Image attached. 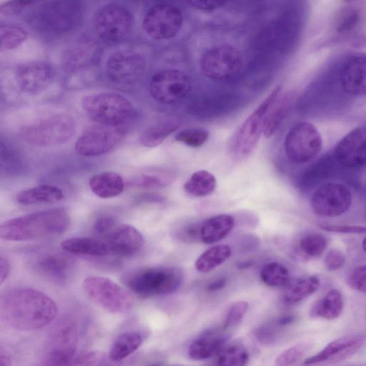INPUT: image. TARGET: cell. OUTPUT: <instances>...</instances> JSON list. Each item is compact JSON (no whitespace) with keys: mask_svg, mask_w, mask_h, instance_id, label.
I'll list each match as a JSON object with an SVG mask.
<instances>
[{"mask_svg":"<svg viewBox=\"0 0 366 366\" xmlns=\"http://www.w3.org/2000/svg\"><path fill=\"white\" fill-rule=\"evenodd\" d=\"M56 303L45 293L31 288H14L7 290L0 301L3 321L22 331L42 329L55 319Z\"/></svg>","mask_w":366,"mask_h":366,"instance_id":"1","label":"cell"},{"mask_svg":"<svg viewBox=\"0 0 366 366\" xmlns=\"http://www.w3.org/2000/svg\"><path fill=\"white\" fill-rule=\"evenodd\" d=\"M71 224L64 208H55L13 218L0 226V237L8 241H40L64 234Z\"/></svg>","mask_w":366,"mask_h":366,"instance_id":"2","label":"cell"},{"mask_svg":"<svg viewBox=\"0 0 366 366\" xmlns=\"http://www.w3.org/2000/svg\"><path fill=\"white\" fill-rule=\"evenodd\" d=\"M183 278L180 268L158 266L127 272L122 274L121 282L133 293L149 298L176 292L181 286Z\"/></svg>","mask_w":366,"mask_h":366,"instance_id":"3","label":"cell"},{"mask_svg":"<svg viewBox=\"0 0 366 366\" xmlns=\"http://www.w3.org/2000/svg\"><path fill=\"white\" fill-rule=\"evenodd\" d=\"M83 108L95 122L120 127L128 122L135 109L126 97L115 93H99L85 97Z\"/></svg>","mask_w":366,"mask_h":366,"instance_id":"4","label":"cell"},{"mask_svg":"<svg viewBox=\"0 0 366 366\" xmlns=\"http://www.w3.org/2000/svg\"><path fill=\"white\" fill-rule=\"evenodd\" d=\"M76 122L69 114L50 115L22 129L21 135L28 144L51 147L70 141L76 133Z\"/></svg>","mask_w":366,"mask_h":366,"instance_id":"5","label":"cell"},{"mask_svg":"<svg viewBox=\"0 0 366 366\" xmlns=\"http://www.w3.org/2000/svg\"><path fill=\"white\" fill-rule=\"evenodd\" d=\"M83 14V0H52L39 11L38 24L45 31L64 34L80 24Z\"/></svg>","mask_w":366,"mask_h":366,"instance_id":"6","label":"cell"},{"mask_svg":"<svg viewBox=\"0 0 366 366\" xmlns=\"http://www.w3.org/2000/svg\"><path fill=\"white\" fill-rule=\"evenodd\" d=\"M83 286L93 302L110 313L125 314L133 307L131 296L108 278L88 276L84 280Z\"/></svg>","mask_w":366,"mask_h":366,"instance_id":"7","label":"cell"},{"mask_svg":"<svg viewBox=\"0 0 366 366\" xmlns=\"http://www.w3.org/2000/svg\"><path fill=\"white\" fill-rule=\"evenodd\" d=\"M288 158L293 163H307L316 157L322 148V138L316 127L302 122L288 132L284 142Z\"/></svg>","mask_w":366,"mask_h":366,"instance_id":"8","label":"cell"},{"mask_svg":"<svg viewBox=\"0 0 366 366\" xmlns=\"http://www.w3.org/2000/svg\"><path fill=\"white\" fill-rule=\"evenodd\" d=\"M202 73L216 80L230 79L242 70L244 59L241 53L234 47L221 45L207 50L199 61Z\"/></svg>","mask_w":366,"mask_h":366,"instance_id":"9","label":"cell"},{"mask_svg":"<svg viewBox=\"0 0 366 366\" xmlns=\"http://www.w3.org/2000/svg\"><path fill=\"white\" fill-rule=\"evenodd\" d=\"M125 137L121 127L97 123L85 129L76 143V151L84 157L103 155L115 149Z\"/></svg>","mask_w":366,"mask_h":366,"instance_id":"10","label":"cell"},{"mask_svg":"<svg viewBox=\"0 0 366 366\" xmlns=\"http://www.w3.org/2000/svg\"><path fill=\"white\" fill-rule=\"evenodd\" d=\"M134 20L132 13L123 6L108 4L95 14L93 27L97 36L107 42L124 40L131 31Z\"/></svg>","mask_w":366,"mask_h":366,"instance_id":"11","label":"cell"},{"mask_svg":"<svg viewBox=\"0 0 366 366\" xmlns=\"http://www.w3.org/2000/svg\"><path fill=\"white\" fill-rule=\"evenodd\" d=\"M281 90V86L276 87L242 125L234 146V153L238 159L247 158L255 150L263 133L265 115L276 101Z\"/></svg>","mask_w":366,"mask_h":366,"instance_id":"12","label":"cell"},{"mask_svg":"<svg viewBox=\"0 0 366 366\" xmlns=\"http://www.w3.org/2000/svg\"><path fill=\"white\" fill-rule=\"evenodd\" d=\"M192 90V82L184 72L169 69L155 74L150 83V92L155 101L164 105H175L183 101Z\"/></svg>","mask_w":366,"mask_h":366,"instance_id":"13","label":"cell"},{"mask_svg":"<svg viewBox=\"0 0 366 366\" xmlns=\"http://www.w3.org/2000/svg\"><path fill=\"white\" fill-rule=\"evenodd\" d=\"M183 24V16L177 8L165 4L156 5L145 15L143 29L146 35L155 41L175 38Z\"/></svg>","mask_w":366,"mask_h":366,"instance_id":"14","label":"cell"},{"mask_svg":"<svg viewBox=\"0 0 366 366\" xmlns=\"http://www.w3.org/2000/svg\"><path fill=\"white\" fill-rule=\"evenodd\" d=\"M146 62L142 55L132 51H118L107 60L106 71L108 79L120 85H131L144 76Z\"/></svg>","mask_w":366,"mask_h":366,"instance_id":"15","label":"cell"},{"mask_svg":"<svg viewBox=\"0 0 366 366\" xmlns=\"http://www.w3.org/2000/svg\"><path fill=\"white\" fill-rule=\"evenodd\" d=\"M352 204L350 190L344 185L327 183L314 192L311 206L314 213L323 217H337L346 213Z\"/></svg>","mask_w":366,"mask_h":366,"instance_id":"16","label":"cell"},{"mask_svg":"<svg viewBox=\"0 0 366 366\" xmlns=\"http://www.w3.org/2000/svg\"><path fill=\"white\" fill-rule=\"evenodd\" d=\"M55 78L52 66L45 62L36 61L18 66L15 79L19 90L27 94H39L48 89Z\"/></svg>","mask_w":366,"mask_h":366,"instance_id":"17","label":"cell"},{"mask_svg":"<svg viewBox=\"0 0 366 366\" xmlns=\"http://www.w3.org/2000/svg\"><path fill=\"white\" fill-rule=\"evenodd\" d=\"M364 344L360 336L349 335L328 344L316 355L305 359L304 365L335 364L356 355Z\"/></svg>","mask_w":366,"mask_h":366,"instance_id":"18","label":"cell"},{"mask_svg":"<svg viewBox=\"0 0 366 366\" xmlns=\"http://www.w3.org/2000/svg\"><path fill=\"white\" fill-rule=\"evenodd\" d=\"M336 158L346 168H360L366 164V127L351 131L338 144Z\"/></svg>","mask_w":366,"mask_h":366,"instance_id":"19","label":"cell"},{"mask_svg":"<svg viewBox=\"0 0 366 366\" xmlns=\"http://www.w3.org/2000/svg\"><path fill=\"white\" fill-rule=\"evenodd\" d=\"M78 335L73 325L57 330L52 339L45 363L48 365L71 364L76 352Z\"/></svg>","mask_w":366,"mask_h":366,"instance_id":"20","label":"cell"},{"mask_svg":"<svg viewBox=\"0 0 366 366\" xmlns=\"http://www.w3.org/2000/svg\"><path fill=\"white\" fill-rule=\"evenodd\" d=\"M35 269L46 279L64 284L70 280L74 273L75 261L65 254L50 253L36 260Z\"/></svg>","mask_w":366,"mask_h":366,"instance_id":"21","label":"cell"},{"mask_svg":"<svg viewBox=\"0 0 366 366\" xmlns=\"http://www.w3.org/2000/svg\"><path fill=\"white\" fill-rule=\"evenodd\" d=\"M107 244L111 253L120 257H131L141 250L144 239L136 227L123 224L111 232Z\"/></svg>","mask_w":366,"mask_h":366,"instance_id":"22","label":"cell"},{"mask_svg":"<svg viewBox=\"0 0 366 366\" xmlns=\"http://www.w3.org/2000/svg\"><path fill=\"white\" fill-rule=\"evenodd\" d=\"M344 90L352 95L366 94V55L351 57L340 73Z\"/></svg>","mask_w":366,"mask_h":366,"instance_id":"23","label":"cell"},{"mask_svg":"<svg viewBox=\"0 0 366 366\" xmlns=\"http://www.w3.org/2000/svg\"><path fill=\"white\" fill-rule=\"evenodd\" d=\"M227 336L222 330H209L193 341L188 353L194 360H205L216 356L227 342Z\"/></svg>","mask_w":366,"mask_h":366,"instance_id":"24","label":"cell"},{"mask_svg":"<svg viewBox=\"0 0 366 366\" xmlns=\"http://www.w3.org/2000/svg\"><path fill=\"white\" fill-rule=\"evenodd\" d=\"M344 309V301L342 293L337 289H332L314 303L310 309L309 316L313 318L335 320L342 315Z\"/></svg>","mask_w":366,"mask_h":366,"instance_id":"25","label":"cell"},{"mask_svg":"<svg viewBox=\"0 0 366 366\" xmlns=\"http://www.w3.org/2000/svg\"><path fill=\"white\" fill-rule=\"evenodd\" d=\"M64 193L59 188L43 185L20 191L16 196L17 202L23 206L52 204L60 202Z\"/></svg>","mask_w":366,"mask_h":366,"instance_id":"26","label":"cell"},{"mask_svg":"<svg viewBox=\"0 0 366 366\" xmlns=\"http://www.w3.org/2000/svg\"><path fill=\"white\" fill-rule=\"evenodd\" d=\"M235 218L230 215L221 214L203 222L201 240L207 245L216 244L224 239L234 229Z\"/></svg>","mask_w":366,"mask_h":366,"instance_id":"27","label":"cell"},{"mask_svg":"<svg viewBox=\"0 0 366 366\" xmlns=\"http://www.w3.org/2000/svg\"><path fill=\"white\" fill-rule=\"evenodd\" d=\"M91 191L97 197L109 199L121 195L125 188L123 178L118 174L105 172L93 176L89 182Z\"/></svg>","mask_w":366,"mask_h":366,"instance_id":"28","label":"cell"},{"mask_svg":"<svg viewBox=\"0 0 366 366\" xmlns=\"http://www.w3.org/2000/svg\"><path fill=\"white\" fill-rule=\"evenodd\" d=\"M62 249L71 254L105 257L110 254L107 242L90 237H76L61 244Z\"/></svg>","mask_w":366,"mask_h":366,"instance_id":"29","label":"cell"},{"mask_svg":"<svg viewBox=\"0 0 366 366\" xmlns=\"http://www.w3.org/2000/svg\"><path fill=\"white\" fill-rule=\"evenodd\" d=\"M143 343V337L140 332H123L113 342L108 357L113 362L121 361L136 352Z\"/></svg>","mask_w":366,"mask_h":366,"instance_id":"30","label":"cell"},{"mask_svg":"<svg viewBox=\"0 0 366 366\" xmlns=\"http://www.w3.org/2000/svg\"><path fill=\"white\" fill-rule=\"evenodd\" d=\"M319 287L320 281L316 276H309L289 283L283 293V302L289 306L299 304L315 293Z\"/></svg>","mask_w":366,"mask_h":366,"instance_id":"31","label":"cell"},{"mask_svg":"<svg viewBox=\"0 0 366 366\" xmlns=\"http://www.w3.org/2000/svg\"><path fill=\"white\" fill-rule=\"evenodd\" d=\"M176 178L174 171L155 168L142 171L132 181V185L142 188H163L171 185Z\"/></svg>","mask_w":366,"mask_h":366,"instance_id":"32","label":"cell"},{"mask_svg":"<svg viewBox=\"0 0 366 366\" xmlns=\"http://www.w3.org/2000/svg\"><path fill=\"white\" fill-rule=\"evenodd\" d=\"M177 119L164 120L146 129L141 136V143L148 148L160 146L180 127Z\"/></svg>","mask_w":366,"mask_h":366,"instance_id":"33","label":"cell"},{"mask_svg":"<svg viewBox=\"0 0 366 366\" xmlns=\"http://www.w3.org/2000/svg\"><path fill=\"white\" fill-rule=\"evenodd\" d=\"M231 255V249L227 245L213 246L198 257L195 269L199 273L207 274L216 269Z\"/></svg>","mask_w":366,"mask_h":366,"instance_id":"34","label":"cell"},{"mask_svg":"<svg viewBox=\"0 0 366 366\" xmlns=\"http://www.w3.org/2000/svg\"><path fill=\"white\" fill-rule=\"evenodd\" d=\"M216 177L207 171L194 173L184 184V190L190 195L203 197L213 194L216 188Z\"/></svg>","mask_w":366,"mask_h":366,"instance_id":"35","label":"cell"},{"mask_svg":"<svg viewBox=\"0 0 366 366\" xmlns=\"http://www.w3.org/2000/svg\"><path fill=\"white\" fill-rule=\"evenodd\" d=\"M216 356L220 365L242 366L247 365L250 360L247 348L239 342L226 343Z\"/></svg>","mask_w":366,"mask_h":366,"instance_id":"36","label":"cell"},{"mask_svg":"<svg viewBox=\"0 0 366 366\" xmlns=\"http://www.w3.org/2000/svg\"><path fill=\"white\" fill-rule=\"evenodd\" d=\"M289 106V99L287 96L280 97L278 101L271 106L266 113L264 125L263 134L266 138L274 136L282 124Z\"/></svg>","mask_w":366,"mask_h":366,"instance_id":"37","label":"cell"},{"mask_svg":"<svg viewBox=\"0 0 366 366\" xmlns=\"http://www.w3.org/2000/svg\"><path fill=\"white\" fill-rule=\"evenodd\" d=\"M26 30L20 26L11 24L0 25V50L9 51L19 48L27 39Z\"/></svg>","mask_w":366,"mask_h":366,"instance_id":"38","label":"cell"},{"mask_svg":"<svg viewBox=\"0 0 366 366\" xmlns=\"http://www.w3.org/2000/svg\"><path fill=\"white\" fill-rule=\"evenodd\" d=\"M262 281L270 287L287 286L290 283V273L283 264L272 262L265 265L260 272Z\"/></svg>","mask_w":366,"mask_h":366,"instance_id":"39","label":"cell"},{"mask_svg":"<svg viewBox=\"0 0 366 366\" xmlns=\"http://www.w3.org/2000/svg\"><path fill=\"white\" fill-rule=\"evenodd\" d=\"M327 239L321 234H314L304 237L299 240L298 251L307 259L321 257L327 248Z\"/></svg>","mask_w":366,"mask_h":366,"instance_id":"40","label":"cell"},{"mask_svg":"<svg viewBox=\"0 0 366 366\" xmlns=\"http://www.w3.org/2000/svg\"><path fill=\"white\" fill-rule=\"evenodd\" d=\"M314 344L304 342L297 344L281 353L276 360V364L279 366H289L297 364L313 349Z\"/></svg>","mask_w":366,"mask_h":366,"instance_id":"41","label":"cell"},{"mask_svg":"<svg viewBox=\"0 0 366 366\" xmlns=\"http://www.w3.org/2000/svg\"><path fill=\"white\" fill-rule=\"evenodd\" d=\"M360 13L354 8H347L338 12L334 21L335 29L340 35H347L358 24Z\"/></svg>","mask_w":366,"mask_h":366,"instance_id":"42","label":"cell"},{"mask_svg":"<svg viewBox=\"0 0 366 366\" xmlns=\"http://www.w3.org/2000/svg\"><path fill=\"white\" fill-rule=\"evenodd\" d=\"M209 139V132L202 127H192L181 130L177 133L175 139L177 142L197 148L204 146Z\"/></svg>","mask_w":366,"mask_h":366,"instance_id":"43","label":"cell"},{"mask_svg":"<svg viewBox=\"0 0 366 366\" xmlns=\"http://www.w3.org/2000/svg\"><path fill=\"white\" fill-rule=\"evenodd\" d=\"M202 223L189 222L176 227L171 232L175 240L181 242L192 244L201 240Z\"/></svg>","mask_w":366,"mask_h":366,"instance_id":"44","label":"cell"},{"mask_svg":"<svg viewBox=\"0 0 366 366\" xmlns=\"http://www.w3.org/2000/svg\"><path fill=\"white\" fill-rule=\"evenodd\" d=\"M46 0H9L0 8V13L3 16L17 15L26 8L43 3Z\"/></svg>","mask_w":366,"mask_h":366,"instance_id":"45","label":"cell"},{"mask_svg":"<svg viewBox=\"0 0 366 366\" xmlns=\"http://www.w3.org/2000/svg\"><path fill=\"white\" fill-rule=\"evenodd\" d=\"M248 309L246 302H239L232 304L229 309L224 321V328L228 329L237 326L244 318Z\"/></svg>","mask_w":366,"mask_h":366,"instance_id":"46","label":"cell"},{"mask_svg":"<svg viewBox=\"0 0 366 366\" xmlns=\"http://www.w3.org/2000/svg\"><path fill=\"white\" fill-rule=\"evenodd\" d=\"M347 283L354 290L366 293V264L356 266L350 272Z\"/></svg>","mask_w":366,"mask_h":366,"instance_id":"47","label":"cell"},{"mask_svg":"<svg viewBox=\"0 0 366 366\" xmlns=\"http://www.w3.org/2000/svg\"><path fill=\"white\" fill-rule=\"evenodd\" d=\"M345 262L344 254L337 249L330 251L324 260L325 268L330 272H335L342 269Z\"/></svg>","mask_w":366,"mask_h":366,"instance_id":"48","label":"cell"},{"mask_svg":"<svg viewBox=\"0 0 366 366\" xmlns=\"http://www.w3.org/2000/svg\"><path fill=\"white\" fill-rule=\"evenodd\" d=\"M320 227L323 230L338 234H366V226L363 225L323 224Z\"/></svg>","mask_w":366,"mask_h":366,"instance_id":"49","label":"cell"},{"mask_svg":"<svg viewBox=\"0 0 366 366\" xmlns=\"http://www.w3.org/2000/svg\"><path fill=\"white\" fill-rule=\"evenodd\" d=\"M116 219L111 216H104L96 220L93 230L98 235H107L116 227Z\"/></svg>","mask_w":366,"mask_h":366,"instance_id":"50","label":"cell"},{"mask_svg":"<svg viewBox=\"0 0 366 366\" xmlns=\"http://www.w3.org/2000/svg\"><path fill=\"white\" fill-rule=\"evenodd\" d=\"M227 0H188L189 5L198 10L213 11L223 7Z\"/></svg>","mask_w":366,"mask_h":366,"instance_id":"51","label":"cell"},{"mask_svg":"<svg viewBox=\"0 0 366 366\" xmlns=\"http://www.w3.org/2000/svg\"><path fill=\"white\" fill-rule=\"evenodd\" d=\"M11 265L8 259L1 256L0 258V283L3 285L10 276Z\"/></svg>","mask_w":366,"mask_h":366,"instance_id":"52","label":"cell"},{"mask_svg":"<svg viewBox=\"0 0 366 366\" xmlns=\"http://www.w3.org/2000/svg\"><path fill=\"white\" fill-rule=\"evenodd\" d=\"M97 360H101V357L98 355L89 353L74 359L71 364L74 365H93L95 364Z\"/></svg>","mask_w":366,"mask_h":366,"instance_id":"53","label":"cell"},{"mask_svg":"<svg viewBox=\"0 0 366 366\" xmlns=\"http://www.w3.org/2000/svg\"><path fill=\"white\" fill-rule=\"evenodd\" d=\"M227 284V280L225 278H219L213 281H212L211 283H209L207 286V290L210 292H216L222 290L226 286Z\"/></svg>","mask_w":366,"mask_h":366,"instance_id":"54","label":"cell"},{"mask_svg":"<svg viewBox=\"0 0 366 366\" xmlns=\"http://www.w3.org/2000/svg\"><path fill=\"white\" fill-rule=\"evenodd\" d=\"M13 364L12 358L3 350L0 352V365L10 366Z\"/></svg>","mask_w":366,"mask_h":366,"instance_id":"55","label":"cell"},{"mask_svg":"<svg viewBox=\"0 0 366 366\" xmlns=\"http://www.w3.org/2000/svg\"><path fill=\"white\" fill-rule=\"evenodd\" d=\"M295 318L293 316L288 315L279 318L276 320V322L282 327H285L293 323L295 321Z\"/></svg>","mask_w":366,"mask_h":366,"instance_id":"56","label":"cell"},{"mask_svg":"<svg viewBox=\"0 0 366 366\" xmlns=\"http://www.w3.org/2000/svg\"><path fill=\"white\" fill-rule=\"evenodd\" d=\"M253 265V262L251 261H244L241 263L240 262L239 264V268L240 269H246L251 267V266Z\"/></svg>","mask_w":366,"mask_h":366,"instance_id":"57","label":"cell"},{"mask_svg":"<svg viewBox=\"0 0 366 366\" xmlns=\"http://www.w3.org/2000/svg\"><path fill=\"white\" fill-rule=\"evenodd\" d=\"M362 248H363L364 252L366 253V237L363 241Z\"/></svg>","mask_w":366,"mask_h":366,"instance_id":"58","label":"cell"},{"mask_svg":"<svg viewBox=\"0 0 366 366\" xmlns=\"http://www.w3.org/2000/svg\"><path fill=\"white\" fill-rule=\"evenodd\" d=\"M352 1H353V0H344V3H350V2H352Z\"/></svg>","mask_w":366,"mask_h":366,"instance_id":"59","label":"cell"}]
</instances>
